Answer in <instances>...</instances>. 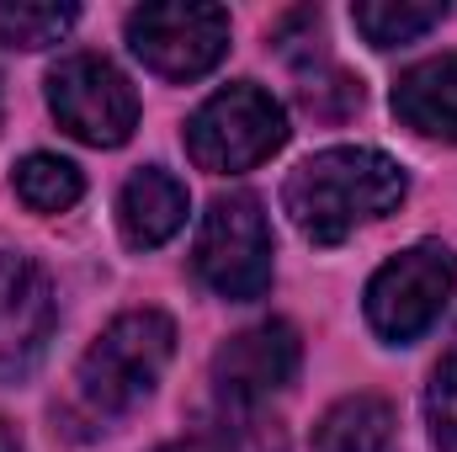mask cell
<instances>
[{
	"mask_svg": "<svg viewBox=\"0 0 457 452\" xmlns=\"http://www.w3.org/2000/svg\"><path fill=\"white\" fill-rule=\"evenodd\" d=\"M282 203H287L303 239L341 245L345 234H356L361 224H372V219H383L404 203V171L383 149L341 144V149L309 155L287 176Z\"/></svg>",
	"mask_w": 457,
	"mask_h": 452,
	"instance_id": "1",
	"label": "cell"
},
{
	"mask_svg": "<svg viewBox=\"0 0 457 452\" xmlns=\"http://www.w3.org/2000/svg\"><path fill=\"white\" fill-rule=\"evenodd\" d=\"M303 346L293 336V325L266 320L255 331H239L219 346L213 356V389L224 399V410H261L277 389H287L298 378Z\"/></svg>",
	"mask_w": 457,
	"mask_h": 452,
	"instance_id": "8",
	"label": "cell"
},
{
	"mask_svg": "<svg viewBox=\"0 0 457 452\" xmlns=\"http://www.w3.org/2000/svg\"><path fill=\"white\" fill-rule=\"evenodd\" d=\"M0 452H21V437H16V426H5V421H0Z\"/></svg>",
	"mask_w": 457,
	"mask_h": 452,
	"instance_id": "20",
	"label": "cell"
},
{
	"mask_svg": "<svg viewBox=\"0 0 457 452\" xmlns=\"http://www.w3.org/2000/svg\"><path fill=\"white\" fill-rule=\"evenodd\" d=\"M457 288V255L447 245H415L367 282V325L394 346L420 340Z\"/></svg>",
	"mask_w": 457,
	"mask_h": 452,
	"instance_id": "5",
	"label": "cell"
},
{
	"mask_svg": "<svg viewBox=\"0 0 457 452\" xmlns=\"http://www.w3.org/2000/svg\"><path fill=\"white\" fill-rule=\"evenodd\" d=\"M282 144H287V113L250 80L224 86L187 122V155L213 176L250 171V165L271 160Z\"/></svg>",
	"mask_w": 457,
	"mask_h": 452,
	"instance_id": "3",
	"label": "cell"
},
{
	"mask_svg": "<svg viewBox=\"0 0 457 452\" xmlns=\"http://www.w3.org/2000/svg\"><path fill=\"white\" fill-rule=\"evenodd\" d=\"M48 107L80 144L117 149L138 128V91L102 54H70L48 70Z\"/></svg>",
	"mask_w": 457,
	"mask_h": 452,
	"instance_id": "6",
	"label": "cell"
},
{
	"mask_svg": "<svg viewBox=\"0 0 457 452\" xmlns=\"http://www.w3.org/2000/svg\"><path fill=\"white\" fill-rule=\"evenodd\" d=\"M314 452H394V410L378 394H345L314 426Z\"/></svg>",
	"mask_w": 457,
	"mask_h": 452,
	"instance_id": "12",
	"label": "cell"
},
{
	"mask_svg": "<svg viewBox=\"0 0 457 452\" xmlns=\"http://www.w3.org/2000/svg\"><path fill=\"white\" fill-rule=\"evenodd\" d=\"M128 48L160 80H197L228 54L224 5H138L128 16Z\"/></svg>",
	"mask_w": 457,
	"mask_h": 452,
	"instance_id": "7",
	"label": "cell"
},
{
	"mask_svg": "<svg viewBox=\"0 0 457 452\" xmlns=\"http://www.w3.org/2000/svg\"><path fill=\"white\" fill-rule=\"evenodd\" d=\"M176 356V325L160 309H133L112 320L102 336L91 340V351L80 356V394L91 410L117 415L133 410L138 399L154 394L160 372Z\"/></svg>",
	"mask_w": 457,
	"mask_h": 452,
	"instance_id": "2",
	"label": "cell"
},
{
	"mask_svg": "<svg viewBox=\"0 0 457 452\" xmlns=\"http://www.w3.org/2000/svg\"><path fill=\"white\" fill-rule=\"evenodd\" d=\"M303 107L314 117H345L351 107H361V86L351 80V75H325V80H309L303 86Z\"/></svg>",
	"mask_w": 457,
	"mask_h": 452,
	"instance_id": "17",
	"label": "cell"
},
{
	"mask_svg": "<svg viewBox=\"0 0 457 452\" xmlns=\"http://www.w3.org/2000/svg\"><path fill=\"white\" fill-rule=\"evenodd\" d=\"M75 5H32V0H0V43L11 48H48L75 27Z\"/></svg>",
	"mask_w": 457,
	"mask_h": 452,
	"instance_id": "15",
	"label": "cell"
},
{
	"mask_svg": "<svg viewBox=\"0 0 457 452\" xmlns=\"http://www.w3.org/2000/svg\"><path fill=\"white\" fill-rule=\"evenodd\" d=\"M192 266L228 304H245V298L266 293V282H271V229H266V213L250 192H228V197L208 203Z\"/></svg>",
	"mask_w": 457,
	"mask_h": 452,
	"instance_id": "4",
	"label": "cell"
},
{
	"mask_svg": "<svg viewBox=\"0 0 457 452\" xmlns=\"http://www.w3.org/2000/svg\"><path fill=\"white\" fill-rule=\"evenodd\" d=\"M394 117L426 138L457 144V54H436L404 70L394 86Z\"/></svg>",
	"mask_w": 457,
	"mask_h": 452,
	"instance_id": "11",
	"label": "cell"
},
{
	"mask_svg": "<svg viewBox=\"0 0 457 452\" xmlns=\"http://www.w3.org/2000/svg\"><path fill=\"white\" fill-rule=\"evenodd\" d=\"M160 452H219V448L203 442V437H187V442H170V448H160Z\"/></svg>",
	"mask_w": 457,
	"mask_h": 452,
	"instance_id": "19",
	"label": "cell"
},
{
	"mask_svg": "<svg viewBox=\"0 0 457 452\" xmlns=\"http://www.w3.org/2000/svg\"><path fill=\"white\" fill-rule=\"evenodd\" d=\"M426 415H431V437H436V448L457 452V356H447V362L431 372Z\"/></svg>",
	"mask_w": 457,
	"mask_h": 452,
	"instance_id": "16",
	"label": "cell"
},
{
	"mask_svg": "<svg viewBox=\"0 0 457 452\" xmlns=\"http://www.w3.org/2000/svg\"><path fill=\"white\" fill-rule=\"evenodd\" d=\"M442 16H447L442 0H361V5H351V21L372 48H404V43L426 38Z\"/></svg>",
	"mask_w": 457,
	"mask_h": 452,
	"instance_id": "13",
	"label": "cell"
},
{
	"mask_svg": "<svg viewBox=\"0 0 457 452\" xmlns=\"http://www.w3.org/2000/svg\"><path fill=\"white\" fill-rule=\"evenodd\" d=\"M80 192H86L80 165H70V160H59V155H27V160L16 165V197H21L32 213H64V208L80 203Z\"/></svg>",
	"mask_w": 457,
	"mask_h": 452,
	"instance_id": "14",
	"label": "cell"
},
{
	"mask_svg": "<svg viewBox=\"0 0 457 452\" xmlns=\"http://www.w3.org/2000/svg\"><path fill=\"white\" fill-rule=\"evenodd\" d=\"M234 415V452H287V437L277 421H266L261 410H228Z\"/></svg>",
	"mask_w": 457,
	"mask_h": 452,
	"instance_id": "18",
	"label": "cell"
},
{
	"mask_svg": "<svg viewBox=\"0 0 457 452\" xmlns=\"http://www.w3.org/2000/svg\"><path fill=\"white\" fill-rule=\"evenodd\" d=\"M117 224H122V239L133 250L165 245L176 229L187 224V187L170 171H160V165L133 171L122 197H117Z\"/></svg>",
	"mask_w": 457,
	"mask_h": 452,
	"instance_id": "10",
	"label": "cell"
},
{
	"mask_svg": "<svg viewBox=\"0 0 457 452\" xmlns=\"http://www.w3.org/2000/svg\"><path fill=\"white\" fill-rule=\"evenodd\" d=\"M59 325L48 272L27 255L0 250V383H16L37 367Z\"/></svg>",
	"mask_w": 457,
	"mask_h": 452,
	"instance_id": "9",
	"label": "cell"
}]
</instances>
